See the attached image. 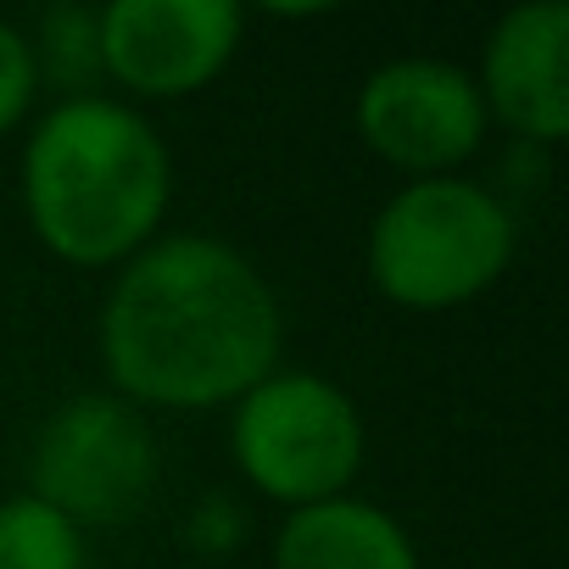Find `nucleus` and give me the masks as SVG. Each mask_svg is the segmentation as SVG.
<instances>
[{
	"mask_svg": "<svg viewBox=\"0 0 569 569\" xmlns=\"http://www.w3.org/2000/svg\"><path fill=\"white\" fill-rule=\"evenodd\" d=\"M101 369L134 408H234L279 369L284 313L246 251L212 234H157L101 302Z\"/></svg>",
	"mask_w": 569,
	"mask_h": 569,
	"instance_id": "obj_1",
	"label": "nucleus"
},
{
	"mask_svg": "<svg viewBox=\"0 0 569 569\" xmlns=\"http://www.w3.org/2000/svg\"><path fill=\"white\" fill-rule=\"evenodd\" d=\"M168 201V140L112 96L57 101L23 146L29 229L73 268H123L157 240Z\"/></svg>",
	"mask_w": 569,
	"mask_h": 569,
	"instance_id": "obj_2",
	"label": "nucleus"
},
{
	"mask_svg": "<svg viewBox=\"0 0 569 569\" xmlns=\"http://www.w3.org/2000/svg\"><path fill=\"white\" fill-rule=\"evenodd\" d=\"M513 262V212L475 179H413L369 223L375 291L413 313L475 302Z\"/></svg>",
	"mask_w": 569,
	"mask_h": 569,
	"instance_id": "obj_3",
	"label": "nucleus"
},
{
	"mask_svg": "<svg viewBox=\"0 0 569 569\" xmlns=\"http://www.w3.org/2000/svg\"><path fill=\"white\" fill-rule=\"evenodd\" d=\"M363 413L358 402L325 380L273 369L257 380L234 413H229V452L251 491L284 508H313L330 497H347V486L363 469Z\"/></svg>",
	"mask_w": 569,
	"mask_h": 569,
	"instance_id": "obj_4",
	"label": "nucleus"
},
{
	"mask_svg": "<svg viewBox=\"0 0 569 569\" xmlns=\"http://www.w3.org/2000/svg\"><path fill=\"white\" fill-rule=\"evenodd\" d=\"M29 480V497L51 502L79 530L134 519L157 486V436L146 413L112 391L68 397L34 441Z\"/></svg>",
	"mask_w": 569,
	"mask_h": 569,
	"instance_id": "obj_5",
	"label": "nucleus"
},
{
	"mask_svg": "<svg viewBox=\"0 0 569 569\" xmlns=\"http://www.w3.org/2000/svg\"><path fill=\"white\" fill-rule=\"evenodd\" d=\"M486 101L475 73L436 57H397L375 68L358 90V134L363 146L419 179H441L469 162L486 140Z\"/></svg>",
	"mask_w": 569,
	"mask_h": 569,
	"instance_id": "obj_6",
	"label": "nucleus"
},
{
	"mask_svg": "<svg viewBox=\"0 0 569 569\" xmlns=\"http://www.w3.org/2000/svg\"><path fill=\"white\" fill-rule=\"evenodd\" d=\"M240 34L234 0H112L101 7V79L140 101H184L229 68Z\"/></svg>",
	"mask_w": 569,
	"mask_h": 569,
	"instance_id": "obj_7",
	"label": "nucleus"
},
{
	"mask_svg": "<svg viewBox=\"0 0 569 569\" xmlns=\"http://www.w3.org/2000/svg\"><path fill=\"white\" fill-rule=\"evenodd\" d=\"M475 84L486 118H502L525 146H558L569 134V0L502 12Z\"/></svg>",
	"mask_w": 569,
	"mask_h": 569,
	"instance_id": "obj_8",
	"label": "nucleus"
},
{
	"mask_svg": "<svg viewBox=\"0 0 569 569\" xmlns=\"http://www.w3.org/2000/svg\"><path fill=\"white\" fill-rule=\"evenodd\" d=\"M273 569H419V552L386 508L363 497H330L279 525Z\"/></svg>",
	"mask_w": 569,
	"mask_h": 569,
	"instance_id": "obj_9",
	"label": "nucleus"
},
{
	"mask_svg": "<svg viewBox=\"0 0 569 569\" xmlns=\"http://www.w3.org/2000/svg\"><path fill=\"white\" fill-rule=\"evenodd\" d=\"M34 51V73L51 79L57 90L73 96H96L101 84V12L96 7H51L29 40Z\"/></svg>",
	"mask_w": 569,
	"mask_h": 569,
	"instance_id": "obj_10",
	"label": "nucleus"
},
{
	"mask_svg": "<svg viewBox=\"0 0 569 569\" xmlns=\"http://www.w3.org/2000/svg\"><path fill=\"white\" fill-rule=\"evenodd\" d=\"M0 569H84V536L40 497L0 502Z\"/></svg>",
	"mask_w": 569,
	"mask_h": 569,
	"instance_id": "obj_11",
	"label": "nucleus"
},
{
	"mask_svg": "<svg viewBox=\"0 0 569 569\" xmlns=\"http://www.w3.org/2000/svg\"><path fill=\"white\" fill-rule=\"evenodd\" d=\"M34 90H40V73H34L29 34L0 18V134H12V129L29 118Z\"/></svg>",
	"mask_w": 569,
	"mask_h": 569,
	"instance_id": "obj_12",
	"label": "nucleus"
},
{
	"mask_svg": "<svg viewBox=\"0 0 569 569\" xmlns=\"http://www.w3.org/2000/svg\"><path fill=\"white\" fill-rule=\"evenodd\" d=\"M184 536H190V547H196V552H234V547H240V536H246V513H240V502H234V497L212 491V497H201V502L190 508Z\"/></svg>",
	"mask_w": 569,
	"mask_h": 569,
	"instance_id": "obj_13",
	"label": "nucleus"
}]
</instances>
